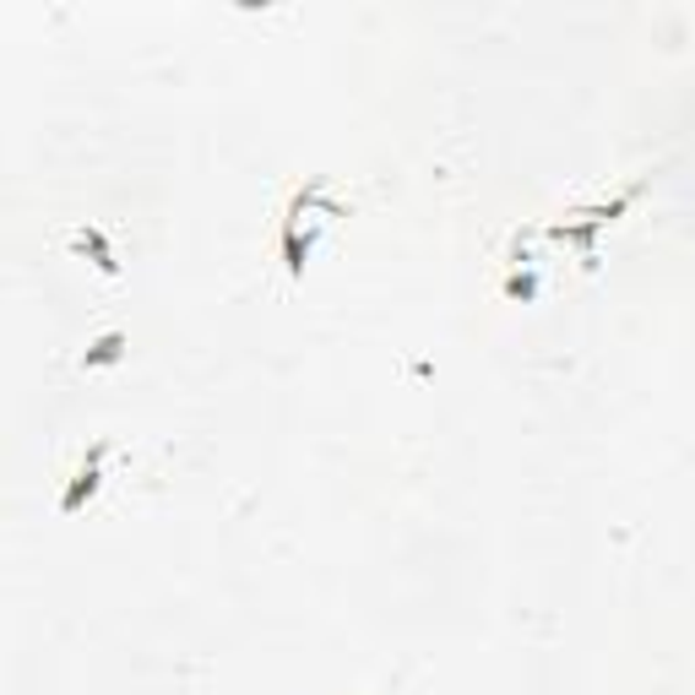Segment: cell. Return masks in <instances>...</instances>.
<instances>
[{"label":"cell","instance_id":"obj_1","mask_svg":"<svg viewBox=\"0 0 695 695\" xmlns=\"http://www.w3.org/2000/svg\"><path fill=\"white\" fill-rule=\"evenodd\" d=\"M348 207L332 196V185L327 179H310V185H299L288 201H283V223H277V245H283V272H288V283H299L305 277V261L316 256V240L343 218Z\"/></svg>","mask_w":695,"mask_h":695},{"label":"cell","instance_id":"obj_2","mask_svg":"<svg viewBox=\"0 0 695 695\" xmlns=\"http://www.w3.org/2000/svg\"><path fill=\"white\" fill-rule=\"evenodd\" d=\"M636 201V185L630 190H619L614 201H593V207H576V212H565L560 223H549V240H560V245H571L582 266H598V234H604L608 223L625 212Z\"/></svg>","mask_w":695,"mask_h":695},{"label":"cell","instance_id":"obj_3","mask_svg":"<svg viewBox=\"0 0 695 695\" xmlns=\"http://www.w3.org/2000/svg\"><path fill=\"white\" fill-rule=\"evenodd\" d=\"M103 462H109V440H92L87 456L77 462V473H71V484H66V495H60V511H66V517H77L87 500L98 495V484H103Z\"/></svg>","mask_w":695,"mask_h":695},{"label":"cell","instance_id":"obj_4","mask_svg":"<svg viewBox=\"0 0 695 695\" xmlns=\"http://www.w3.org/2000/svg\"><path fill=\"white\" fill-rule=\"evenodd\" d=\"M71 245H77L82 256H92V266H98L103 277H114V272H120V261H114V251H109V240H103V229H92V223H82V229L71 234Z\"/></svg>","mask_w":695,"mask_h":695},{"label":"cell","instance_id":"obj_5","mask_svg":"<svg viewBox=\"0 0 695 695\" xmlns=\"http://www.w3.org/2000/svg\"><path fill=\"white\" fill-rule=\"evenodd\" d=\"M120 358H125V332H103V338H98V343L87 348V369H103V364H120Z\"/></svg>","mask_w":695,"mask_h":695}]
</instances>
